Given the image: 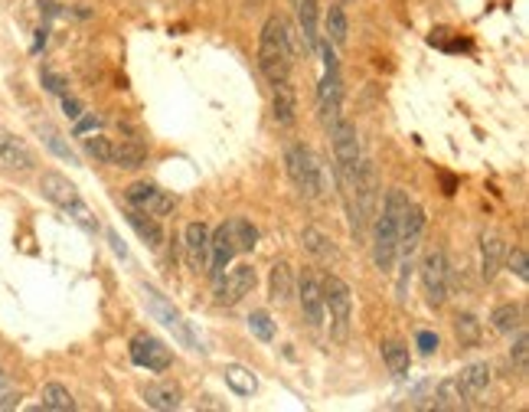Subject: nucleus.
Segmentation results:
<instances>
[{
  "mask_svg": "<svg viewBox=\"0 0 529 412\" xmlns=\"http://www.w3.org/2000/svg\"><path fill=\"white\" fill-rule=\"evenodd\" d=\"M291 62H294V36L282 17H268L262 26V43H258V66L264 79L272 86L291 79Z\"/></svg>",
  "mask_w": 529,
  "mask_h": 412,
  "instance_id": "1",
  "label": "nucleus"
},
{
  "mask_svg": "<svg viewBox=\"0 0 529 412\" xmlns=\"http://www.w3.org/2000/svg\"><path fill=\"white\" fill-rule=\"evenodd\" d=\"M40 193H43L52 206H60L62 213H66L76 226H82L86 232H98V220H95V213L88 210L86 200H82L79 187L69 181V177H62L60 171H46L43 177H40Z\"/></svg>",
  "mask_w": 529,
  "mask_h": 412,
  "instance_id": "2",
  "label": "nucleus"
},
{
  "mask_svg": "<svg viewBox=\"0 0 529 412\" xmlns=\"http://www.w3.org/2000/svg\"><path fill=\"white\" fill-rule=\"evenodd\" d=\"M347 193H350V213H353V232H363L367 223L376 216V200H379V177L369 161H359L357 171L343 177Z\"/></svg>",
  "mask_w": 529,
  "mask_h": 412,
  "instance_id": "3",
  "label": "nucleus"
},
{
  "mask_svg": "<svg viewBox=\"0 0 529 412\" xmlns=\"http://www.w3.org/2000/svg\"><path fill=\"white\" fill-rule=\"evenodd\" d=\"M141 298H144V308L151 311V318L161 321V327H167V331H171L173 341L183 343V347H187V351H193V353H203V343H200L197 331L187 324V318H183V314L173 308L171 301L157 292L154 285H141Z\"/></svg>",
  "mask_w": 529,
  "mask_h": 412,
  "instance_id": "4",
  "label": "nucleus"
},
{
  "mask_svg": "<svg viewBox=\"0 0 529 412\" xmlns=\"http://www.w3.org/2000/svg\"><path fill=\"white\" fill-rule=\"evenodd\" d=\"M320 295H324V314H330V337L337 343H347L350 337V321H353V292L350 285L327 275L320 282Z\"/></svg>",
  "mask_w": 529,
  "mask_h": 412,
  "instance_id": "5",
  "label": "nucleus"
},
{
  "mask_svg": "<svg viewBox=\"0 0 529 412\" xmlns=\"http://www.w3.org/2000/svg\"><path fill=\"white\" fill-rule=\"evenodd\" d=\"M284 164H288V177L291 183L304 193L308 200H320L324 197V171L317 164L314 151L304 145H291L288 154H284Z\"/></svg>",
  "mask_w": 529,
  "mask_h": 412,
  "instance_id": "6",
  "label": "nucleus"
},
{
  "mask_svg": "<svg viewBox=\"0 0 529 412\" xmlns=\"http://www.w3.org/2000/svg\"><path fill=\"white\" fill-rule=\"evenodd\" d=\"M422 288L432 308H441L448 301V258L441 249H428L422 258Z\"/></svg>",
  "mask_w": 529,
  "mask_h": 412,
  "instance_id": "7",
  "label": "nucleus"
},
{
  "mask_svg": "<svg viewBox=\"0 0 529 412\" xmlns=\"http://www.w3.org/2000/svg\"><path fill=\"white\" fill-rule=\"evenodd\" d=\"M395 256H399V220L389 213H379L373 232V262L379 272H393Z\"/></svg>",
  "mask_w": 529,
  "mask_h": 412,
  "instance_id": "8",
  "label": "nucleus"
},
{
  "mask_svg": "<svg viewBox=\"0 0 529 412\" xmlns=\"http://www.w3.org/2000/svg\"><path fill=\"white\" fill-rule=\"evenodd\" d=\"M330 137H333V157H337V164H340V173L347 177V173L357 171V164L363 161V157H359L357 125L347 118H337L330 125Z\"/></svg>",
  "mask_w": 529,
  "mask_h": 412,
  "instance_id": "9",
  "label": "nucleus"
},
{
  "mask_svg": "<svg viewBox=\"0 0 529 412\" xmlns=\"http://www.w3.org/2000/svg\"><path fill=\"white\" fill-rule=\"evenodd\" d=\"M0 171L7 173H30L36 171V154L26 141H20L14 131L0 128Z\"/></svg>",
  "mask_w": 529,
  "mask_h": 412,
  "instance_id": "10",
  "label": "nucleus"
},
{
  "mask_svg": "<svg viewBox=\"0 0 529 412\" xmlns=\"http://www.w3.org/2000/svg\"><path fill=\"white\" fill-rule=\"evenodd\" d=\"M125 200H128V206L144 210V213L157 216V220L173 213V206H177V200H173L167 190L154 187V183H131V187L125 190Z\"/></svg>",
  "mask_w": 529,
  "mask_h": 412,
  "instance_id": "11",
  "label": "nucleus"
},
{
  "mask_svg": "<svg viewBox=\"0 0 529 412\" xmlns=\"http://www.w3.org/2000/svg\"><path fill=\"white\" fill-rule=\"evenodd\" d=\"M252 288H255V268L236 266L229 275L216 278V301L219 304H239L246 295H252Z\"/></svg>",
  "mask_w": 529,
  "mask_h": 412,
  "instance_id": "12",
  "label": "nucleus"
},
{
  "mask_svg": "<svg viewBox=\"0 0 529 412\" xmlns=\"http://www.w3.org/2000/svg\"><path fill=\"white\" fill-rule=\"evenodd\" d=\"M131 360H135L137 367L151 370V373H163V370L173 363V357H171V347H163V341L137 334L135 341H131Z\"/></svg>",
  "mask_w": 529,
  "mask_h": 412,
  "instance_id": "13",
  "label": "nucleus"
},
{
  "mask_svg": "<svg viewBox=\"0 0 529 412\" xmlns=\"http://www.w3.org/2000/svg\"><path fill=\"white\" fill-rule=\"evenodd\" d=\"M340 102H343L340 72H337V69H327L324 79H320V86H317V108H320V118H324L327 128L340 118Z\"/></svg>",
  "mask_w": 529,
  "mask_h": 412,
  "instance_id": "14",
  "label": "nucleus"
},
{
  "mask_svg": "<svg viewBox=\"0 0 529 412\" xmlns=\"http://www.w3.org/2000/svg\"><path fill=\"white\" fill-rule=\"evenodd\" d=\"M298 301H301V314L311 327L324 324V295H320V282L314 275L304 272L298 278Z\"/></svg>",
  "mask_w": 529,
  "mask_h": 412,
  "instance_id": "15",
  "label": "nucleus"
},
{
  "mask_svg": "<svg viewBox=\"0 0 529 412\" xmlns=\"http://www.w3.org/2000/svg\"><path fill=\"white\" fill-rule=\"evenodd\" d=\"M183 252H187V266L193 272L209 268V229L203 223H190L183 232Z\"/></svg>",
  "mask_w": 529,
  "mask_h": 412,
  "instance_id": "16",
  "label": "nucleus"
},
{
  "mask_svg": "<svg viewBox=\"0 0 529 412\" xmlns=\"http://www.w3.org/2000/svg\"><path fill=\"white\" fill-rule=\"evenodd\" d=\"M504 256H506V239L500 232H484V239H480V275H484V282H494L500 268H504Z\"/></svg>",
  "mask_w": 529,
  "mask_h": 412,
  "instance_id": "17",
  "label": "nucleus"
},
{
  "mask_svg": "<svg viewBox=\"0 0 529 412\" xmlns=\"http://www.w3.org/2000/svg\"><path fill=\"white\" fill-rule=\"evenodd\" d=\"M272 115L282 128H294V125H298V95H294L288 79H284V82H274Z\"/></svg>",
  "mask_w": 529,
  "mask_h": 412,
  "instance_id": "18",
  "label": "nucleus"
},
{
  "mask_svg": "<svg viewBox=\"0 0 529 412\" xmlns=\"http://www.w3.org/2000/svg\"><path fill=\"white\" fill-rule=\"evenodd\" d=\"M268 298L274 304H288L294 298V275H291L288 262H274L272 275H268Z\"/></svg>",
  "mask_w": 529,
  "mask_h": 412,
  "instance_id": "19",
  "label": "nucleus"
},
{
  "mask_svg": "<svg viewBox=\"0 0 529 412\" xmlns=\"http://www.w3.org/2000/svg\"><path fill=\"white\" fill-rule=\"evenodd\" d=\"M128 223L135 226V232L147 242V246H151V249H161L163 246V229H161V223H157V216H151V213H144V210H135V206H131Z\"/></svg>",
  "mask_w": 529,
  "mask_h": 412,
  "instance_id": "20",
  "label": "nucleus"
},
{
  "mask_svg": "<svg viewBox=\"0 0 529 412\" xmlns=\"http://www.w3.org/2000/svg\"><path fill=\"white\" fill-rule=\"evenodd\" d=\"M144 403L151 406V409L171 412V409H180L183 393H180V387H173V383H154V387L144 389Z\"/></svg>",
  "mask_w": 529,
  "mask_h": 412,
  "instance_id": "21",
  "label": "nucleus"
},
{
  "mask_svg": "<svg viewBox=\"0 0 529 412\" xmlns=\"http://www.w3.org/2000/svg\"><path fill=\"white\" fill-rule=\"evenodd\" d=\"M147 161V147L141 141H121L111 151V167H125V171H137Z\"/></svg>",
  "mask_w": 529,
  "mask_h": 412,
  "instance_id": "22",
  "label": "nucleus"
},
{
  "mask_svg": "<svg viewBox=\"0 0 529 412\" xmlns=\"http://www.w3.org/2000/svg\"><path fill=\"white\" fill-rule=\"evenodd\" d=\"M222 377H226V387H229L236 396H255L258 379H255V373H252L248 367H239V363H229V367L222 370Z\"/></svg>",
  "mask_w": 529,
  "mask_h": 412,
  "instance_id": "23",
  "label": "nucleus"
},
{
  "mask_svg": "<svg viewBox=\"0 0 529 412\" xmlns=\"http://www.w3.org/2000/svg\"><path fill=\"white\" fill-rule=\"evenodd\" d=\"M468 403H470V396L464 393L461 379L458 377L444 379L441 387H438V393H435V409H464Z\"/></svg>",
  "mask_w": 529,
  "mask_h": 412,
  "instance_id": "24",
  "label": "nucleus"
},
{
  "mask_svg": "<svg viewBox=\"0 0 529 412\" xmlns=\"http://www.w3.org/2000/svg\"><path fill=\"white\" fill-rule=\"evenodd\" d=\"M301 242H304V249H308L311 256L324 258V262H333V258H337V246H333V239L324 229H314V226H311V229H304Z\"/></svg>",
  "mask_w": 529,
  "mask_h": 412,
  "instance_id": "25",
  "label": "nucleus"
},
{
  "mask_svg": "<svg viewBox=\"0 0 529 412\" xmlns=\"http://www.w3.org/2000/svg\"><path fill=\"white\" fill-rule=\"evenodd\" d=\"M458 379H461L464 393L474 399V396L484 393L487 383H490V367H487V363H468V367L458 373Z\"/></svg>",
  "mask_w": 529,
  "mask_h": 412,
  "instance_id": "26",
  "label": "nucleus"
},
{
  "mask_svg": "<svg viewBox=\"0 0 529 412\" xmlns=\"http://www.w3.org/2000/svg\"><path fill=\"white\" fill-rule=\"evenodd\" d=\"M298 23L308 50H317V43H320V36H317V0H298Z\"/></svg>",
  "mask_w": 529,
  "mask_h": 412,
  "instance_id": "27",
  "label": "nucleus"
},
{
  "mask_svg": "<svg viewBox=\"0 0 529 412\" xmlns=\"http://www.w3.org/2000/svg\"><path fill=\"white\" fill-rule=\"evenodd\" d=\"M36 131H40V137H43V145L50 147V151H52L56 157H60V161L79 164V154L72 151V145H69L66 137H62L60 131L52 128V125H36Z\"/></svg>",
  "mask_w": 529,
  "mask_h": 412,
  "instance_id": "28",
  "label": "nucleus"
},
{
  "mask_svg": "<svg viewBox=\"0 0 529 412\" xmlns=\"http://www.w3.org/2000/svg\"><path fill=\"white\" fill-rule=\"evenodd\" d=\"M490 324H494V331H500V334H513V331H520L526 321H523V308L520 304H500V308H494V314H490Z\"/></svg>",
  "mask_w": 529,
  "mask_h": 412,
  "instance_id": "29",
  "label": "nucleus"
},
{
  "mask_svg": "<svg viewBox=\"0 0 529 412\" xmlns=\"http://www.w3.org/2000/svg\"><path fill=\"white\" fill-rule=\"evenodd\" d=\"M383 360H385V367H389L393 377H402V373H409V367H412V353H409L405 343L385 341L383 343Z\"/></svg>",
  "mask_w": 529,
  "mask_h": 412,
  "instance_id": "30",
  "label": "nucleus"
},
{
  "mask_svg": "<svg viewBox=\"0 0 529 412\" xmlns=\"http://www.w3.org/2000/svg\"><path fill=\"white\" fill-rule=\"evenodd\" d=\"M40 399H43V409H52V412H72L76 409V399H72V393H69L66 387H60V383H46L43 393H40Z\"/></svg>",
  "mask_w": 529,
  "mask_h": 412,
  "instance_id": "31",
  "label": "nucleus"
},
{
  "mask_svg": "<svg viewBox=\"0 0 529 412\" xmlns=\"http://www.w3.org/2000/svg\"><path fill=\"white\" fill-rule=\"evenodd\" d=\"M324 23H327V40H330V43H337V46L347 43V36H350V20H347L340 4H333V7L327 10Z\"/></svg>",
  "mask_w": 529,
  "mask_h": 412,
  "instance_id": "32",
  "label": "nucleus"
},
{
  "mask_svg": "<svg viewBox=\"0 0 529 412\" xmlns=\"http://www.w3.org/2000/svg\"><path fill=\"white\" fill-rule=\"evenodd\" d=\"M454 337L461 341V347H478L480 343V321L474 318L470 311L458 314V318H454Z\"/></svg>",
  "mask_w": 529,
  "mask_h": 412,
  "instance_id": "33",
  "label": "nucleus"
},
{
  "mask_svg": "<svg viewBox=\"0 0 529 412\" xmlns=\"http://www.w3.org/2000/svg\"><path fill=\"white\" fill-rule=\"evenodd\" d=\"M232 223V239H236V249L239 252H252L258 242V229L248 220H229Z\"/></svg>",
  "mask_w": 529,
  "mask_h": 412,
  "instance_id": "34",
  "label": "nucleus"
},
{
  "mask_svg": "<svg viewBox=\"0 0 529 412\" xmlns=\"http://www.w3.org/2000/svg\"><path fill=\"white\" fill-rule=\"evenodd\" d=\"M82 151H86L88 157H95L98 164H111V151H115V141L111 137H102V135H92L82 141Z\"/></svg>",
  "mask_w": 529,
  "mask_h": 412,
  "instance_id": "35",
  "label": "nucleus"
},
{
  "mask_svg": "<svg viewBox=\"0 0 529 412\" xmlns=\"http://www.w3.org/2000/svg\"><path fill=\"white\" fill-rule=\"evenodd\" d=\"M248 331H252L258 341L272 343L274 341V321L268 318V311H252V314H248Z\"/></svg>",
  "mask_w": 529,
  "mask_h": 412,
  "instance_id": "36",
  "label": "nucleus"
},
{
  "mask_svg": "<svg viewBox=\"0 0 529 412\" xmlns=\"http://www.w3.org/2000/svg\"><path fill=\"white\" fill-rule=\"evenodd\" d=\"M506 268H510L520 282H529V262H526V249L523 246H513V249H506Z\"/></svg>",
  "mask_w": 529,
  "mask_h": 412,
  "instance_id": "37",
  "label": "nucleus"
},
{
  "mask_svg": "<svg viewBox=\"0 0 529 412\" xmlns=\"http://www.w3.org/2000/svg\"><path fill=\"white\" fill-rule=\"evenodd\" d=\"M510 360L516 363V370H520V373H526V370H529V337L523 334V327H520V337H516V343H513Z\"/></svg>",
  "mask_w": 529,
  "mask_h": 412,
  "instance_id": "38",
  "label": "nucleus"
},
{
  "mask_svg": "<svg viewBox=\"0 0 529 412\" xmlns=\"http://www.w3.org/2000/svg\"><path fill=\"white\" fill-rule=\"evenodd\" d=\"M40 82H43V89L46 92H52V95H69V82L62 76H56V72H52V69H43V72H40Z\"/></svg>",
  "mask_w": 529,
  "mask_h": 412,
  "instance_id": "39",
  "label": "nucleus"
},
{
  "mask_svg": "<svg viewBox=\"0 0 529 412\" xmlns=\"http://www.w3.org/2000/svg\"><path fill=\"white\" fill-rule=\"evenodd\" d=\"M415 343H419V351L425 353V357H432V353L438 351V334H435V331H419Z\"/></svg>",
  "mask_w": 529,
  "mask_h": 412,
  "instance_id": "40",
  "label": "nucleus"
},
{
  "mask_svg": "<svg viewBox=\"0 0 529 412\" xmlns=\"http://www.w3.org/2000/svg\"><path fill=\"white\" fill-rule=\"evenodd\" d=\"M95 128H102V118H98V115H88V118H82V115H79L76 135H86V131H95Z\"/></svg>",
  "mask_w": 529,
  "mask_h": 412,
  "instance_id": "41",
  "label": "nucleus"
},
{
  "mask_svg": "<svg viewBox=\"0 0 529 412\" xmlns=\"http://www.w3.org/2000/svg\"><path fill=\"white\" fill-rule=\"evenodd\" d=\"M62 112H66L69 118H79V115H82V105H79L76 98H69V95H62Z\"/></svg>",
  "mask_w": 529,
  "mask_h": 412,
  "instance_id": "42",
  "label": "nucleus"
},
{
  "mask_svg": "<svg viewBox=\"0 0 529 412\" xmlns=\"http://www.w3.org/2000/svg\"><path fill=\"white\" fill-rule=\"evenodd\" d=\"M108 239H111V249L118 252L121 258H128V249H125V242L118 239V232H108Z\"/></svg>",
  "mask_w": 529,
  "mask_h": 412,
  "instance_id": "43",
  "label": "nucleus"
},
{
  "mask_svg": "<svg viewBox=\"0 0 529 412\" xmlns=\"http://www.w3.org/2000/svg\"><path fill=\"white\" fill-rule=\"evenodd\" d=\"M7 393V377H4V373H0V396Z\"/></svg>",
  "mask_w": 529,
  "mask_h": 412,
  "instance_id": "44",
  "label": "nucleus"
}]
</instances>
